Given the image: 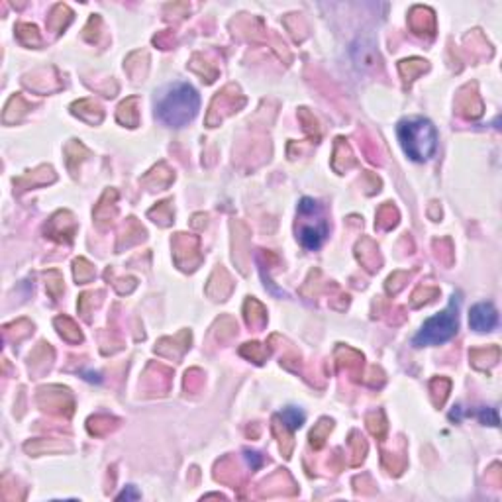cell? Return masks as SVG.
Here are the masks:
<instances>
[{"instance_id": "6da1fadb", "label": "cell", "mask_w": 502, "mask_h": 502, "mask_svg": "<svg viewBox=\"0 0 502 502\" xmlns=\"http://www.w3.org/2000/svg\"><path fill=\"white\" fill-rule=\"evenodd\" d=\"M398 141L408 157L418 163H424L438 150V132L428 118L412 116L405 118L397 128Z\"/></svg>"}, {"instance_id": "7a4b0ae2", "label": "cell", "mask_w": 502, "mask_h": 502, "mask_svg": "<svg viewBox=\"0 0 502 502\" xmlns=\"http://www.w3.org/2000/svg\"><path fill=\"white\" fill-rule=\"evenodd\" d=\"M198 95L191 85L177 83L169 88L157 102L159 120L173 128H183L193 120L198 112Z\"/></svg>"}, {"instance_id": "3957f363", "label": "cell", "mask_w": 502, "mask_h": 502, "mask_svg": "<svg viewBox=\"0 0 502 502\" xmlns=\"http://www.w3.org/2000/svg\"><path fill=\"white\" fill-rule=\"evenodd\" d=\"M458 310L459 300L453 297L451 304L443 310L441 314L434 318H428L424 322L422 330L414 335L416 347H424V345H441L446 342H450L453 335L458 334Z\"/></svg>"}, {"instance_id": "277c9868", "label": "cell", "mask_w": 502, "mask_h": 502, "mask_svg": "<svg viewBox=\"0 0 502 502\" xmlns=\"http://www.w3.org/2000/svg\"><path fill=\"white\" fill-rule=\"evenodd\" d=\"M469 324L477 332H491L498 324V314L491 302H481L471 309L469 314Z\"/></svg>"}, {"instance_id": "5b68a950", "label": "cell", "mask_w": 502, "mask_h": 502, "mask_svg": "<svg viewBox=\"0 0 502 502\" xmlns=\"http://www.w3.org/2000/svg\"><path fill=\"white\" fill-rule=\"evenodd\" d=\"M328 236V224L324 220H320L314 226H302L299 229V239L302 246L310 249V251H316L318 247L322 246V241Z\"/></svg>"}, {"instance_id": "8992f818", "label": "cell", "mask_w": 502, "mask_h": 502, "mask_svg": "<svg viewBox=\"0 0 502 502\" xmlns=\"http://www.w3.org/2000/svg\"><path fill=\"white\" fill-rule=\"evenodd\" d=\"M353 55H355V61H357V65H359V67H363V69L375 67V63L379 61V55H377V52L373 49V45H365V42H361L359 45H355Z\"/></svg>"}, {"instance_id": "52a82bcc", "label": "cell", "mask_w": 502, "mask_h": 502, "mask_svg": "<svg viewBox=\"0 0 502 502\" xmlns=\"http://www.w3.org/2000/svg\"><path fill=\"white\" fill-rule=\"evenodd\" d=\"M281 418L289 430H299L300 426L304 424V414L300 412L299 408H292V406L291 408H285V410H282Z\"/></svg>"}, {"instance_id": "ba28073f", "label": "cell", "mask_w": 502, "mask_h": 502, "mask_svg": "<svg viewBox=\"0 0 502 502\" xmlns=\"http://www.w3.org/2000/svg\"><path fill=\"white\" fill-rule=\"evenodd\" d=\"M481 420L491 426H498V414L494 408H486V410H481Z\"/></svg>"}, {"instance_id": "9c48e42d", "label": "cell", "mask_w": 502, "mask_h": 502, "mask_svg": "<svg viewBox=\"0 0 502 502\" xmlns=\"http://www.w3.org/2000/svg\"><path fill=\"white\" fill-rule=\"evenodd\" d=\"M138 496H140V494L133 491V486H128V491H124L122 494H118L120 501H122V498H126V501H128V498H138Z\"/></svg>"}]
</instances>
